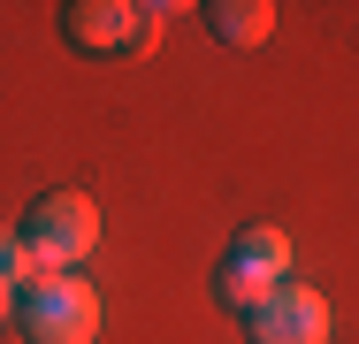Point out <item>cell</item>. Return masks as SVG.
<instances>
[{
	"mask_svg": "<svg viewBox=\"0 0 359 344\" xmlns=\"http://www.w3.org/2000/svg\"><path fill=\"white\" fill-rule=\"evenodd\" d=\"M15 237H23L31 283H39V275H62V268H76V260H92V245H100V206L84 199V192H46V199H31V214L15 222Z\"/></svg>",
	"mask_w": 359,
	"mask_h": 344,
	"instance_id": "6da1fadb",
	"label": "cell"
},
{
	"mask_svg": "<svg viewBox=\"0 0 359 344\" xmlns=\"http://www.w3.org/2000/svg\"><path fill=\"white\" fill-rule=\"evenodd\" d=\"M15 329H23V344H92L100 337V291L76 268L39 275L15 291Z\"/></svg>",
	"mask_w": 359,
	"mask_h": 344,
	"instance_id": "7a4b0ae2",
	"label": "cell"
},
{
	"mask_svg": "<svg viewBox=\"0 0 359 344\" xmlns=\"http://www.w3.org/2000/svg\"><path fill=\"white\" fill-rule=\"evenodd\" d=\"M276 283H290V237L276 222H252V230H237V245H229V260H222L215 291L229 314H252Z\"/></svg>",
	"mask_w": 359,
	"mask_h": 344,
	"instance_id": "3957f363",
	"label": "cell"
},
{
	"mask_svg": "<svg viewBox=\"0 0 359 344\" xmlns=\"http://www.w3.org/2000/svg\"><path fill=\"white\" fill-rule=\"evenodd\" d=\"M168 8H130V0H69L62 8V39L76 54H138L161 31Z\"/></svg>",
	"mask_w": 359,
	"mask_h": 344,
	"instance_id": "277c9868",
	"label": "cell"
},
{
	"mask_svg": "<svg viewBox=\"0 0 359 344\" xmlns=\"http://www.w3.org/2000/svg\"><path fill=\"white\" fill-rule=\"evenodd\" d=\"M245 329H252V344H329V298L290 275L245 314Z\"/></svg>",
	"mask_w": 359,
	"mask_h": 344,
	"instance_id": "5b68a950",
	"label": "cell"
},
{
	"mask_svg": "<svg viewBox=\"0 0 359 344\" xmlns=\"http://www.w3.org/2000/svg\"><path fill=\"white\" fill-rule=\"evenodd\" d=\"M199 15H207V31L222 46H260L276 31V0H207Z\"/></svg>",
	"mask_w": 359,
	"mask_h": 344,
	"instance_id": "8992f818",
	"label": "cell"
},
{
	"mask_svg": "<svg viewBox=\"0 0 359 344\" xmlns=\"http://www.w3.org/2000/svg\"><path fill=\"white\" fill-rule=\"evenodd\" d=\"M0 283H15V291L31 283V260H23V237H15L8 222H0Z\"/></svg>",
	"mask_w": 359,
	"mask_h": 344,
	"instance_id": "52a82bcc",
	"label": "cell"
},
{
	"mask_svg": "<svg viewBox=\"0 0 359 344\" xmlns=\"http://www.w3.org/2000/svg\"><path fill=\"white\" fill-rule=\"evenodd\" d=\"M15 322V283H0V329Z\"/></svg>",
	"mask_w": 359,
	"mask_h": 344,
	"instance_id": "ba28073f",
	"label": "cell"
}]
</instances>
